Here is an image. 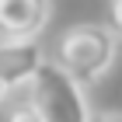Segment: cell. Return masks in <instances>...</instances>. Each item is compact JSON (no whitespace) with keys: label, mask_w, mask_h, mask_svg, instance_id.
<instances>
[{"label":"cell","mask_w":122,"mask_h":122,"mask_svg":"<svg viewBox=\"0 0 122 122\" xmlns=\"http://www.w3.org/2000/svg\"><path fill=\"white\" fill-rule=\"evenodd\" d=\"M115 49H119V38L112 35V28H105V25H73L59 35L52 63H59L84 87V84L101 80L112 70Z\"/></svg>","instance_id":"obj_1"},{"label":"cell","mask_w":122,"mask_h":122,"mask_svg":"<svg viewBox=\"0 0 122 122\" xmlns=\"http://www.w3.org/2000/svg\"><path fill=\"white\" fill-rule=\"evenodd\" d=\"M28 87H31L28 101L38 108V115L46 122H94L91 108H87V98H84V87L59 63L46 59Z\"/></svg>","instance_id":"obj_2"},{"label":"cell","mask_w":122,"mask_h":122,"mask_svg":"<svg viewBox=\"0 0 122 122\" xmlns=\"http://www.w3.org/2000/svg\"><path fill=\"white\" fill-rule=\"evenodd\" d=\"M42 63H46V52L35 38H0V80L10 91L21 84H31Z\"/></svg>","instance_id":"obj_3"},{"label":"cell","mask_w":122,"mask_h":122,"mask_svg":"<svg viewBox=\"0 0 122 122\" xmlns=\"http://www.w3.org/2000/svg\"><path fill=\"white\" fill-rule=\"evenodd\" d=\"M49 21V0H0V35L35 38Z\"/></svg>","instance_id":"obj_4"},{"label":"cell","mask_w":122,"mask_h":122,"mask_svg":"<svg viewBox=\"0 0 122 122\" xmlns=\"http://www.w3.org/2000/svg\"><path fill=\"white\" fill-rule=\"evenodd\" d=\"M4 122H46V119L38 115V108H35L31 101H21V105H14V108L7 112Z\"/></svg>","instance_id":"obj_5"},{"label":"cell","mask_w":122,"mask_h":122,"mask_svg":"<svg viewBox=\"0 0 122 122\" xmlns=\"http://www.w3.org/2000/svg\"><path fill=\"white\" fill-rule=\"evenodd\" d=\"M108 28L115 38H122V0H112V7H108Z\"/></svg>","instance_id":"obj_6"},{"label":"cell","mask_w":122,"mask_h":122,"mask_svg":"<svg viewBox=\"0 0 122 122\" xmlns=\"http://www.w3.org/2000/svg\"><path fill=\"white\" fill-rule=\"evenodd\" d=\"M94 122H122V112H101Z\"/></svg>","instance_id":"obj_7"},{"label":"cell","mask_w":122,"mask_h":122,"mask_svg":"<svg viewBox=\"0 0 122 122\" xmlns=\"http://www.w3.org/2000/svg\"><path fill=\"white\" fill-rule=\"evenodd\" d=\"M7 91H10V87L4 84V80H0V105H4V98H7Z\"/></svg>","instance_id":"obj_8"},{"label":"cell","mask_w":122,"mask_h":122,"mask_svg":"<svg viewBox=\"0 0 122 122\" xmlns=\"http://www.w3.org/2000/svg\"><path fill=\"white\" fill-rule=\"evenodd\" d=\"M0 38H4V35H0Z\"/></svg>","instance_id":"obj_9"}]
</instances>
